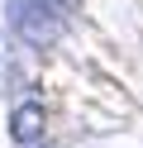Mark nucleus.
Segmentation results:
<instances>
[{
    "label": "nucleus",
    "instance_id": "obj_1",
    "mask_svg": "<svg viewBox=\"0 0 143 148\" xmlns=\"http://www.w3.org/2000/svg\"><path fill=\"white\" fill-rule=\"evenodd\" d=\"M10 24L19 29V38L34 43V48H48L62 34V19L48 10V0H10Z\"/></svg>",
    "mask_w": 143,
    "mask_h": 148
},
{
    "label": "nucleus",
    "instance_id": "obj_2",
    "mask_svg": "<svg viewBox=\"0 0 143 148\" xmlns=\"http://www.w3.org/2000/svg\"><path fill=\"white\" fill-rule=\"evenodd\" d=\"M10 134H14V143H19V148H34L38 138H43V105H38V100L19 105L14 115H10Z\"/></svg>",
    "mask_w": 143,
    "mask_h": 148
}]
</instances>
